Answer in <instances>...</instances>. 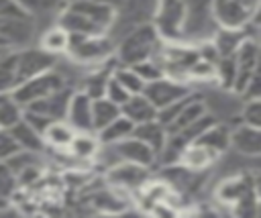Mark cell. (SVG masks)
<instances>
[{"label":"cell","instance_id":"6da1fadb","mask_svg":"<svg viewBox=\"0 0 261 218\" xmlns=\"http://www.w3.org/2000/svg\"><path fill=\"white\" fill-rule=\"evenodd\" d=\"M116 8L92 0H67L57 12V24L69 35H108L114 24Z\"/></svg>","mask_w":261,"mask_h":218},{"label":"cell","instance_id":"7a4b0ae2","mask_svg":"<svg viewBox=\"0 0 261 218\" xmlns=\"http://www.w3.org/2000/svg\"><path fill=\"white\" fill-rule=\"evenodd\" d=\"M163 43L165 41L161 39L155 24L147 22V24L130 29L116 41L114 59L118 61V65H137V63L155 59Z\"/></svg>","mask_w":261,"mask_h":218},{"label":"cell","instance_id":"3957f363","mask_svg":"<svg viewBox=\"0 0 261 218\" xmlns=\"http://www.w3.org/2000/svg\"><path fill=\"white\" fill-rule=\"evenodd\" d=\"M116 41L110 35H71L67 55L80 65H102L114 55Z\"/></svg>","mask_w":261,"mask_h":218},{"label":"cell","instance_id":"277c9868","mask_svg":"<svg viewBox=\"0 0 261 218\" xmlns=\"http://www.w3.org/2000/svg\"><path fill=\"white\" fill-rule=\"evenodd\" d=\"M157 4H159V0H124L116 8L114 24H112V29H110L108 35L114 41H118L130 29L141 26V24H147V22H153Z\"/></svg>","mask_w":261,"mask_h":218},{"label":"cell","instance_id":"5b68a950","mask_svg":"<svg viewBox=\"0 0 261 218\" xmlns=\"http://www.w3.org/2000/svg\"><path fill=\"white\" fill-rule=\"evenodd\" d=\"M261 0H214L212 14L220 29H245L259 14Z\"/></svg>","mask_w":261,"mask_h":218},{"label":"cell","instance_id":"8992f818","mask_svg":"<svg viewBox=\"0 0 261 218\" xmlns=\"http://www.w3.org/2000/svg\"><path fill=\"white\" fill-rule=\"evenodd\" d=\"M153 24L159 31L163 41L181 43L184 41V26H186V6H184V2L181 0H159Z\"/></svg>","mask_w":261,"mask_h":218},{"label":"cell","instance_id":"52a82bcc","mask_svg":"<svg viewBox=\"0 0 261 218\" xmlns=\"http://www.w3.org/2000/svg\"><path fill=\"white\" fill-rule=\"evenodd\" d=\"M65 86H67L65 75L61 71H57V67H53L49 71H43V73L31 77V79L22 81L12 92V96H14V100L18 104H22L27 108L29 104H33V102H37V100H41V98H45V96L65 88Z\"/></svg>","mask_w":261,"mask_h":218},{"label":"cell","instance_id":"ba28073f","mask_svg":"<svg viewBox=\"0 0 261 218\" xmlns=\"http://www.w3.org/2000/svg\"><path fill=\"white\" fill-rule=\"evenodd\" d=\"M14 55H16V71H18V77H20V84L43 73V71H49L53 67H57V57L43 51L39 45L37 47H20V49H14Z\"/></svg>","mask_w":261,"mask_h":218},{"label":"cell","instance_id":"9c48e42d","mask_svg":"<svg viewBox=\"0 0 261 218\" xmlns=\"http://www.w3.org/2000/svg\"><path fill=\"white\" fill-rule=\"evenodd\" d=\"M234 63H237V77H234V92L243 94L249 79L253 77L255 69L261 63V47L253 37H247L239 51L234 53Z\"/></svg>","mask_w":261,"mask_h":218},{"label":"cell","instance_id":"30bf717a","mask_svg":"<svg viewBox=\"0 0 261 218\" xmlns=\"http://www.w3.org/2000/svg\"><path fill=\"white\" fill-rule=\"evenodd\" d=\"M143 94L155 104L157 110H161V108H165L167 104H171V102H175V100H179V98L190 96L192 92H190V88H188L184 81L163 75V77H159V79H155V81H149V84L145 86Z\"/></svg>","mask_w":261,"mask_h":218},{"label":"cell","instance_id":"8fae6325","mask_svg":"<svg viewBox=\"0 0 261 218\" xmlns=\"http://www.w3.org/2000/svg\"><path fill=\"white\" fill-rule=\"evenodd\" d=\"M106 147L112 151V157H116V163L118 161H130V163H139V165L151 167L155 163V159H157V153L147 143L137 139L135 134H130V137H126V139H122L118 143L106 145Z\"/></svg>","mask_w":261,"mask_h":218},{"label":"cell","instance_id":"7c38bea8","mask_svg":"<svg viewBox=\"0 0 261 218\" xmlns=\"http://www.w3.org/2000/svg\"><path fill=\"white\" fill-rule=\"evenodd\" d=\"M106 179H108L110 185L126 187V189H137L141 185H147L149 167L139 165V163H130V161H118V163L108 167Z\"/></svg>","mask_w":261,"mask_h":218},{"label":"cell","instance_id":"4fadbf2b","mask_svg":"<svg viewBox=\"0 0 261 218\" xmlns=\"http://www.w3.org/2000/svg\"><path fill=\"white\" fill-rule=\"evenodd\" d=\"M71 94H73V88L65 86L33 104H29L24 110L29 112H37L49 120H65V114H67V106H69V100H71Z\"/></svg>","mask_w":261,"mask_h":218},{"label":"cell","instance_id":"5bb4252c","mask_svg":"<svg viewBox=\"0 0 261 218\" xmlns=\"http://www.w3.org/2000/svg\"><path fill=\"white\" fill-rule=\"evenodd\" d=\"M92 100L84 90H73L69 106H67V114L65 120L77 130V132H94V124H92Z\"/></svg>","mask_w":261,"mask_h":218},{"label":"cell","instance_id":"9a60e30c","mask_svg":"<svg viewBox=\"0 0 261 218\" xmlns=\"http://www.w3.org/2000/svg\"><path fill=\"white\" fill-rule=\"evenodd\" d=\"M230 147L245 155V157H259L261 155V128L253 124H239L230 130Z\"/></svg>","mask_w":261,"mask_h":218},{"label":"cell","instance_id":"2e32d148","mask_svg":"<svg viewBox=\"0 0 261 218\" xmlns=\"http://www.w3.org/2000/svg\"><path fill=\"white\" fill-rule=\"evenodd\" d=\"M69 43H71V35L61 26V24H51L49 29H45L39 35V47L55 57L59 55H67L69 51Z\"/></svg>","mask_w":261,"mask_h":218},{"label":"cell","instance_id":"e0dca14e","mask_svg":"<svg viewBox=\"0 0 261 218\" xmlns=\"http://www.w3.org/2000/svg\"><path fill=\"white\" fill-rule=\"evenodd\" d=\"M247 37H251V26H245V29H218L216 35L212 37V45H214V49L218 51L220 57H226V55H234Z\"/></svg>","mask_w":261,"mask_h":218},{"label":"cell","instance_id":"ac0fdd59","mask_svg":"<svg viewBox=\"0 0 261 218\" xmlns=\"http://www.w3.org/2000/svg\"><path fill=\"white\" fill-rule=\"evenodd\" d=\"M122 114L133 120L135 124H141V122H147V120H155L157 118V108L155 104L141 92V94H133L122 106H120Z\"/></svg>","mask_w":261,"mask_h":218},{"label":"cell","instance_id":"d6986e66","mask_svg":"<svg viewBox=\"0 0 261 218\" xmlns=\"http://www.w3.org/2000/svg\"><path fill=\"white\" fill-rule=\"evenodd\" d=\"M10 134H12V139L16 141L18 149L35 151V153H43V151L47 149L43 134H41L27 118H22L18 124H14V126L10 128Z\"/></svg>","mask_w":261,"mask_h":218},{"label":"cell","instance_id":"ffe728a7","mask_svg":"<svg viewBox=\"0 0 261 218\" xmlns=\"http://www.w3.org/2000/svg\"><path fill=\"white\" fill-rule=\"evenodd\" d=\"M133 134L137 139H141L143 143H147L157 155L165 149V143H167V128L155 118V120H147V122H141V124H135V130Z\"/></svg>","mask_w":261,"mask_h":218},{"label":"cell","instance_id":"44dd1931","mask_svg":"<svg viewBox=\"0 0 261 218\" xmlns=\"http://www.w3.org/2000/svg\"><path fill=\"white\" fill-rule=\"evenodd\" d=\"M75 132H77V130H75L67 120H53V122L45 128V132H43L45 147L55 149V151H67V147L71 145Z\"/></svg>","mask_w":261,"mask_h":218},{"label":"cell","instance_id":"7402d4cb","mask_svg":"<svg viewBox=\"0 0 261 218\" xmlns=\"http://www.w3.org/2000/svg\"><path fill=\"white\" fill-rule=\"evenodd\" d=\"M216 151L214 149H210V147H206V145H202V143H190L184 151H181V155H179V163L181 165H186V169H204V167H208L214 159H216Z\"/></svg>","mask_w":261,"mask_h":218},{"label":"cell","instance_id":"603a6c76","mask_svg":"<svg viewBox=\"0 0 261 218\" xmlns=\"http://www.w3.org/2000/svg\"><path fill=\"white\" fill-rule=\"evenodd\" d=\"M100 147H102V143H100L98 134L92 132V130H88V132H75V137H73L71 145L67 147V151H69L71 157L86 161V159L98 157Z\"/></svg>","mask_w":261,"mask_h":218},{"label":"cell","instance_id":"cb8c5ba5","mask_svg":"<svg viewBox=\"0 0 261 218\" xmlns=\"http://www.w3.org/2000/svg\"><path fill=\"white\" fill-rule=\"evenodd\" d=\"M20 86L14 49L0 53V94H12Z\"/></svg>","mask_w":261,"mask_h":218},{"label":"cell","instance_id":"d4e9b609","mask_svg":"<svg viewBox=\"0 0 261 218\" xmlns=\"http://www.w3.org/2000/svg\"><path fill=\"white\" fill-rule=\"evenodd\" d=\"M120 114H122L120 106L114 104L112 100H108L106 96L94 98L92 100V124H94V132L102 130L106 124H110Z\"/></svg>","mask_w":261,"mask_h":218},{"label":"cell","instance_id":"484cf974","mask_svg":"<svg viewBox=\"0 0 261 218\" xmlns=\"http://www.w3.org/2000/svg\"><path fill=\"white\" fill-rule=\"evenodd\" d=\"M133 130H135V122L128 120L124 114H120L110 124H106L102 130H98L96 134H98V139H100L102 145H112V143H118V141L130 137Z\"/></svg>","mask_w":261,"mask_h":218},{"label":"cell","instance_id":"4316f807","mask_svg":"<svg viewBox=\"0 0 261 218\" xmlns=\"http://www.w3.org/2000/svg\"><path fill=\"white\" fill-rule=\"evenodd\" d=\"M206 114V106H204V102L202 100H198L196 96L184 106V110L177 114V118L167 126V134H175V132H179L181 128H186V126H190L192 122H196L200 116H204Z\"/></svg>","mask_w":261,"mask_h":218},{"label":"cell","instance_id":"83f0119b","mask_svg":"<svg viewBox=\"0 0 261 218\" xmlns=\"http://www.w3.org/2000/svg\"><path fill=\"white\" fill-rule=\"evenodd\" d=\"M24 118V106L14 100L12 94H4L0 98V128L10 130Z\"/></svg>","mask_w":261,"mask_h":218},{"label":"cell","instance_id":"f1b7e54d","mask_svg":"<svg viewBox=\"0 0 261 218\" xmlns=\"http://www.w3.org/2000/svg\"><path fill=\"white\" fill-rule=\"evenodd\" d=\"M112 75L120 81V86H122L128 94H141V92L145 90V86H147V81H145V79L139 75V71H137L135 67H130V65H118V67H114Z\"/></svg>","mask_w":261,"mask_h":218},{"label":"cell","instance_id":"f546056e","mask_svg":"<svg viewBox=\"0 0 261 218\" xmlns=\"http://www.w3.org/2000/svg\"><path fill=\"white\" fill-rule=\"evenodd\" d=\"M18 185L20 183H18L16 173L10 169V165L6 161H0V206H2V210L8 206L14 192L18 189Z\"/></svg>","mask_w":261,"mask_h":218},{"label":"cell","instance_id":"4dcf8cb0","mask_svg":"<svg viewBox=\"0 0 261 218\" xmlns=\"http://www.w3.org/2000/svg\"><path fill=\"white\" fill-rule=\"evenodd\" d=\"M196 143H202V145L214 149L216 153H220V151H224V149L230 145V132H228L224 126H220V124L214 122L202 137L196 139Z\"/></svg>","mask_w":261,"mask_h":218},{"label":"cell","instance_id":"1f68e13d","mask_svg":"<svg viewBox=\"0 0 261 218\" xmlns=\"http://www.w3.org/2000/svg\"><path fill=\"white\" fill-rule=\"evenodd\" d=\"M29 14H33L35 18L39 14H51V12H59L63 8V4L67 0H16Z\"/></svg>","mask_w":261,"mask_h":218},{"label":"cell","instance_id":"d6a6232c","mask_svg":"<svg viewBox=\"0 0 261 218\" xmlns=\"http://www.w3.org/2000/svg\"><path fill=\"white\" fill-rule=\"evenodd\" d=\"M110 75H112V71H110V73H108V71H94V73L86 79V84H84L82 90H84L90 98H100V96H104V92H106V84H108Z\"/></svg>","mask_w":261,"mask_h":218},{"label":"cell","instance_id":"836d02e7","mask_svg":"<svg viewBox=\"0 0 261 218\" xmlns=\"http://www.w3.org/2000/svg\"><path fill=\"white\" fill-rule=\"evenodd\" d=\"M130 67H135V69L139 71V75H141L147 84H149V81H155V79H159V77L165 75V71H163L161 63L157 61V57H155V59H149V61H143V63H137V65H130Z\"/></svg>","mask_w":261,"mask_h":218},{"label":"cell","instance_id":"e575fe53","mask_svg":"<svg viewBox=\"0 0 261 218\" xmlns=\"http://www.w3.org/2000/svg\"><path fill=\"white\" fill-rule=\"evenodd\" d=\"M104 96L108 98V100H112L114 104H118V106H122L133 94H128L122 86H120V81L114 77V75H110V79H108V84H106V92H104Z\"/></svg>","mask_w":261,"mask_h":218},{"label":"cell","instance_id":"d590c367","mask_svg":"<svg viewBox=\"0 0 261 218\" xmlns=\"http://www.w3.org/2000/svg\"><path fill=\"white\" fill-rule=\"evenodd\" d=\"M243 118H245L243 122L261 128V100H247L243 108Z\"/></svg>","mask_w":261,"mask_h":218},{"label":"cell","instance_id":"8d00e7d4","mask_svg":"<svg viewBox=\"0 0 261 218\" xmlns=\"http://www.w3.org/2000/svg\"><path fill=\"white\" fill-rule=\"evenodd\" d=\"M16 151H18V145H16V141L12 139L10 130L0 128V161H6V159L12 157Z\"/></svg>","mask_w":261,"mask_h":218},{"label":"cell","instance_id":"74e56055","mask_svg":"<svg viewBox=\"0 0 261 218\" xmlns=\"http://www.w3.org/2000/svg\"><path fill=\"white\" fill-rule=\"evenodd\" d=\"M243 98L245 100H261V63L255 69L253 77L249 79V84H247V88L243 92Z\"/></svg>","mask_w":261,"mask_h":218},{"label":"cell","instance_id":"f35d334b","mask_svg":"<svg viewBox=\"0 0 261 218\" xmlns=\"http://www.w3.org/2000/svg\"><path fill=\"white\" fill-rule=\"evenodd\" d=\"M29 14L16 0H0V18H8V16H22Z\"/></svg>","mask_w":261,"mask_h":218},{"label":"cell","instance_id":"ab89813d","mask_svg":"<svg viewBox=\"0 0 261 218\" xmlns=\"http://www.w3.org/2000/svg\"><path fill=\"white\" fill-rule=\"evenodd\" d=\"M249 26H251V37H253V39L259 43V47H261V10H259V14L251 20Z\"/></svg>","mask_w":261,"mask_h":218},{"label":"cell","instance_id":"60d3db41","mask_svg":"<svg viewBox=\"0 0 261 218\" xmlns=\"http://www.w3.org/2000/svg\"><path fill=\"white\" fill-rule=\"evenodd\" d=\"M92 2H102V4H108V6H112V8H118L124 0H92Z\"/></svg>","mask_w":261,"mask_h":218},{"label":"cell","instance_id":"b9f144b4","mask_svg":"<svg viewBox=\"0 0 261 218\" xmlns=\"http://www.w3.org/2000/svg\"><path fill=\"white\" fill-rule=\"evenodd\" d=\"M8 49H10V47H8V45H6V41L0 37V51H8Z\"/></svg>","mask_w":261,"mask_h":218},{"label":"cell","instance_id":"7bdbcfd3","mask_svg":"<svg viewBox=\"0 0 261 218\" xmlns=\"http://www.w3.org/2000/svg\"><path fill=\"white\" fill-rule=\"evenodd\" d=\"M0 53H4V51H0Z\"/></svg>","mask_w":261,"mask_h":218}]
</instances>
